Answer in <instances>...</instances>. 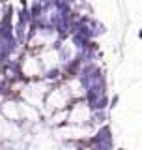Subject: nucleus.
I'll return each mask as SVG.
<instances>
[{
    "label": "nucleus",
    "instance_id": "nucleus-3",
    "mask_svg": "<svg viewBox=\"0 0 142 150\" xmlns=\"http://www.w3.org/2000/svg\"><path fill=\"white\" fill-rule=\"evenodd\" d=\"M75 53H77V51H75V47L73 45H62L58 49V60H60V64H67L71 58H73L75 56Z\"/></svg>",
    "mask_w": 142,
    "mask_h": 150
},
{
    "label": "nucleus",
    "instance_id": "nucleus-4",
    "mask_svg": "<svg viewBox=\"0 0 142 150\" xmlns=\"http://www.w3.org/2000/svg\"><path fill=\"white\" fill-rule=\"evenodd\" d=\"M92 120H93V124H99V126H103L105 122L108 120V111L107 109H101V111H92Z\"/></svg>",
    "mask_w": 142,
    "mask_h": 150
},
{
    "label": "nucleus",
    "instance_id": "nucleus-6",
    "mask_svg": "<svg viewBox=\"0 0 142 150\" xmlns=\"http://www.w3.org/2000/svg\"><path fill=\"white\" fill-rule=\"evenodd\" d=\"M118 101H120V96H118V94H114V96L110 98V105H108V109H114V107L118 105Z\"/></svg>",
    "mask_w": 142,
    "mask_h": 150
},
{
    "label": "nucleus",
    "instance_id": "nucleus-2",
    "mask_svg": "<svg viewBox=\"0 0 142 150\" xmlns=\"http://www.w3.org/2000/svg\"><path fill=\"white\" fill-rule=\"evenodd\" d=\"M41 77H43L47 83H56L64 77V69H62V66H51V68L43 69V75H41Z\"/></svg>",
    "mask_w": 142,
    "mask_h": 150
},
{
    "label": "nucleus",
    "instance_id": "nucleus-5",
    "mask_svg": "<svg viewBox=\"0 0 142 150\" xmlns=\"http://www.w3.org/2000/svg\"><path fill=\"white\" fill-rule=\"evenodd\" d=\"M92 30H93V38H99V36H103L107 32V26L103 25L101 21H97L96 17L92 19Z\"/></svg>",
    "mask_w": 142,
    "mask_h": 150
},
{
    "label": "nucleus",
    "instance_id": "nucleus-7",
    "mask_svg": "<svg viewBox=\"0 0 142 150\" xmlns=\"http://www.w3.org/2000/svg\"><path fill=\"white\" fill-rule=\"evenodd\" d=\"M138 38H140V40H142V28H140V30H138Z\"/></svg>",
    "mask_w": 142,
    "mask_h": 150
},
{
    "label": "nucleus",
    "instance_id": "nucleus-1",
    "mask_svg": "<svg viewBox=\"0 0 142 150\" xmlns=\"http://www.w3.org/2000/svg\"><path fill=\"white\" fill-rule=\"evenodd\" d=\"M88 146H93V148H99V150H110L114 148V139H112V129L108 124H103L101 128L96 131V135L88 139Z\"/></svg>",
    "mask_w": 142,
    "mask_h": 150
}]
</instances>
